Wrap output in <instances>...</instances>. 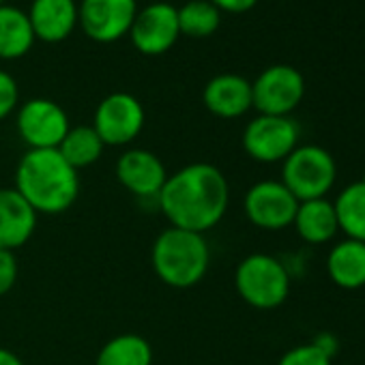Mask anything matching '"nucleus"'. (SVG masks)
Wrapping results in <instances>:
<instances>
[{"instance_id":"28","label":"nucleus","mask_w":365,"mask_h":365,"mask_svg":"<svg viewBox=\"0 0 365 365\" xmlns=\"http://www.w3.org/2000/svg\"><path fill=\"white\" fill-rule=\"evenodd\" d=\"M0 365H24V361L14 350L0 346Z\"/></svg>"},{"instance_id":"9","label":"nucleus","mask_w":365,"mask_h":365,"mask_svg":"<svg viewBox=\"0 0 365 365\" xmlns=\"http://www.w3.org/2000/svg\"><path fill=\"white\" fill-rule=\"evenodd\" d=\"M146 114L138 97L129 93H112L99 101L93 129L99 133L106 146H127L144 129Z\"/></svg>"},{"instance_id":"21","label":"nucleus","mask_w":365,"mask_h":365,"mask_svg":"<svg viewBox=\"0 0 365 365\" xmlns=\"http://www.w3.org/2000/svg\"><path fill=\"white\" fill-rule=\"evenodd\" d=\"M95 365H153V346L138 333H120L99 348Z\"/></svg>"},{"instance_id":"22","label":"nucleus","mask_w":365,"mask_h":365,"mask_svg":"<svg viewBox=\"0 0 365 365\" xmlns=\"http://www.w3.org/2000/svg\"><path fill=\"white\" fill-rule=\"evenodd\" d=\"M106 150V144L101 142L99 133L93 129V125H76L67 131L63 142L58 144V153L65 157V161L76 168L78 172L82 168H88L101 159Z\"/></svg>"},{"instance_id":"10","label":"nucleus","mask_w":365,"mask_h":365,"mask_svg":"<svg viewBox=\"0 0 365 365\" xmlns=\"http://www.w3.org/2000/svg\"><path fill=\"white\" fill-rule=\"evenodd\" d=\"M16 127L29 148H58L71 129V123L56 101L37 97L18 108Z\"/></svg>"},{"instance_id":"18","label":"nucleus","mask_w":365,"mask_h":365,"mask_svg":"<svg viewBox=\"0 0 365 365\" xmlns=\"http://www.w3.org/2000/svg\"><path fill=\"white\" fill-rule=\"evenodd\" d=\"M292 228L297 230L299 239L309 243V245L331 243L339 232L333 202L327 200V198L299 202Z\"/></svg>"},{"instance_id":"24","label":"nucleus","mask_w":365,"mask_h":365,"mask_svg":"<svg viewBox=\"0 0 365 365\" xmlns=\"http://www.w3.org/2000/svg\"><path fill=\"white\" fill-rule=\"evenodd\" d=\"M277 365H333V359L327 352H322L314 341H307L286 350L279 356Z\"/></svg>"},{"instance_id":"12","label":"nucleus","mask_w":365,"mask_h":365,"mask_svg":"<svg viewBox=\"0 0 365 365\" xmlns=\"http://www.w3.org/2000/svg\"><path fill=\"white\" fill-rule=\"evenodd\" d=\"M180 37L178 14L168 3H153L135 14L129 39L140 54L159 56L174 48Z\"/></svg>"},{"instance_id":"29","label":"nucleus","mask_w":365,"mask_h":365,"mask_svg":"<svg viewBox=\"0 0 365 365\" xmlns=\"http://www.w3.org/2000/svg\"><path fill=\"white\" fill-rule=\"evenodd\" d=\"M5 5V0H0V7H3Z\"/></svg>"},{"instance_id":"5","label":"nucleus","mask_w":365,"mask_h":365,"mask_svg":"<svg viewBox=\"0 0 365 365\" xmlns=\"http://www.w3.org/2000/svg\"><path fill=\"white\" fill-rule=\"evenodd\" d=\"M337 178V163L333 155L318 144H299L282 161V182L299 200L327 198Z\"/></svg>"},{"instance_id":"25","label":"nucleus","mask_w":365,"mask_h":365,"mask_svg":"<svg viewBox=\"0 0 365 365\" xmlns=\"http://www.w3.org/2000/svg\"><path fill=\"white\" fill-rule=\"evenodd\" d=\"M20 103V88L11 73L0 69V120H5L18 110Z\"/></svg>"},{"instance_id":"15","label":"nucleus","mask_w":365,"mask_h":365,"mask_svg":"<svg viewBox=\"0 0 365 365\" xmlns=\"http://www.w3.org/2000/svg\"><path fill=\"white\" fill-rule=\"evenodd\" d=\"M202 103L217 118H241L254 108L252 82L237 73L215 76L202 91Z\"/></svg>"},{"instance_id":"1","label":"nucleus","mask_w":365,"mask_h":365,"mask_svg":"<svg viewBox=\"0 0 365 365\" xmlns=\"http://www.w3.org/2000/svg\"><path fill=\"white\" fill-rule=\"evenodd\" d=\"M155 202L170 226L207 235L228 213L230 182L217 165L196 161L168 174Z\"/></svg>"},{"instance_id":"23","label":"nucleus","mask_w":365,"mask_h":365,"mask_svg":"<svg viewBox=\"0 0 365 365\" xmlns=\"http://www.w3.org/2000/svg\"><path fill=\"white\" fill-rule=\"evenodd\" d=\"M180 35L187 37H209L222 24V11L209 0H192V3L176 9Z\"/></svg>"},{"instance_id":"26","label":"nucleus","mask_w":365,"mask_h":365,"mask_svg":"<svg viewBox=\"0 0 365 365\" xmlns=\"http://www.w3.org/2000/svg\"><path fill=\"white\" fill-rule=\"evenodd\" d=\"M20 277V264L16 258V252L0 250V297L9 294Z\"/></svg>"},{"instance_id":"20","label":"nucleus","mask_w":365,"mask_h":365,"mask_svg":"<svg viewBox=\"0 0 365 365\" xmlns=\"http://www.w3.org/2000/svg\"><path fill=\"white\" fill-rule=\"evenodd\" d=\"M333 207L339 232H344L346 239L365 243V178L346 185L337 194Z\"/></svg>"},{"instance_id":"3","label":"nucleus","mask_w":365,"mask_h":365,"mask_svg":"<svg viewBox=\"0 0 365 365\" xmlns=\"http://www.w3.org/2000/svg\"><path fill=\"white\" fill-rule=\"evenodd\" d=\"M150 264L159 282L176 290H187L207 277L211 247L205 235L170 226L153 241Z\"/></svg>"},{"instance_id":"4","label":"nucleus","mask_w":365,"mask_h":365,"mask_svg":"<svg viewBox=\"0 0 365 365\" xmlns=\"http://www.w3.org/2000/svg\"><path fill=\"white\" fill-rule=\"evenodd\" d=\"M235 290L254 309H277L290 294V273L271 254H250L235 269Z\"/></svg>"},{"instance_id":"7","label":"nucleus","mask_w":365,"mask_h":365,"mask_svg":"<svg viewBox=\"0 0 365 365\" xmlns=\"http://www.w3.org/2000/svg\"><path fill=\"white\" fill-rule=\"evenodd\" d=\"M297 209L299 200L290 194V190L282 180L273 178L254 182L243 198V211L247 222L267 232H279L290 228Z\"/></svg>"},{"instance_id":"17","label":"nucleus","mask_w":365,"mask_h":365,"mask_svg":"<svg viewBox=\"0 0 365 365\" xmlns=\"http://www.w3.org/2000/svg\"><path fill=\"white\" fill-rule=\"evenodd\" d=\"M327 275L341 290H361L365 286V243L337 241L327 256Z\"/></svg>"},{"instance_id":"19","label":"nucleus","mask_w":365,"mask_h":365,"mask_svg":"<svg viewBox=\"0 0 365 365\" xmlns=\"http://www.w3.org/2000/svg\"><path fill=\"white\" fill-rule=\"evenodd\" d=\"M35 46V33L29 14L14 7H0V61H16L31 52Z\"/></svg>"},{"instance_id":"13","label":"nucleus","mask_w":365,"mask_h":365,"mask_svg":"<svg viewBox=\"0 0 365 365\" xmlns=\"http://www.w3.org/2000/svg\"><path fill=\"white\" fill-rule=\"evenodd\" d=\"M114 174L120 185L140 200H157L168 180L163 161L148 148L125 150L116 159Z\"/></svg>"},{"instance_id":"11","label":"nucleus","mask_w":365,"mask_h":365,"mask_svg":"<svg viewBox=\"0 0 365 365\" xmlns=\"http://www.w3.org/2000/svg\"><path fill=\"white\" fill-rule=\"evenodd\" d=\"M138 14L135 0H82L78 24L97 43H114L129 35Z\"/></svg>"},{"instance_id":"6","label":"nucleus","mask_w":365,"mask_h":365,"mask_svg":"<svg viewBox=\"0 0 365 365\" xmlns=\"http://www.w3.org/2000/svg\"><path fill=\"white\" fill-rule=\"evenodd\" d=\"M301 140V127L292 116L258 114L241 135L243 150L258 163H282Z\"/></svg>"},{"instance_id":"16","label":"nucleus","mask_w":365,"mask_h":365,"mask_svg":"<svg viewBox=\"0 0 365 365\" xmlns=\"http://www.w3.org/2000/svg\"><path fill=\"white\" fill-rule=\"evenodd\" d=\"M29 20L35 39L43 43H61L78 26V5L76 0H33Z\"/></svg>"},{"instance_id":"14","label":"nucleus","mask_w":365,"mask_h":365,"mask_svg":"<svg viewBox=\"0 0 365 365\" xmlns=\"http://www.w3.org/2000/svg\"><path fill=\"white\" fill-rule=\"evenodd\" d=\"M37 211L16 187L0 190V250L24 247L37 230Z\"/></svg>"},{"instance_id":"2","label":"nucleus","mask_w":365,"mask_h":365,"mask_svg":"<svg viewBox=\"0 0 365 365\" xmlns=\"http://www.w3.org/2000/svg\"><path fill=\"white\" fill-rule=\"evenodd\" d=\"M16 190L37 215H61L80 196V174L58 148H29L16 168Z\"/></svg>"},{"instance_id":"27","label":"nucleus","mask_w":365,"mask_h":365,"mask_svg":"<svg viewBox=\"0 0 365 365\" xmlns=\"http://www.w3.org/2000/svg\"><path fill=\"white\" fill-rule=\"evenodd\" d=\"M209 3L226 14H245L256 7L258 0H209Z\"/></svg>"},{"instance_id":"8","label":"nucleus","mask_w":365,"mask_h":365,"mask_svg":"<svg viewBox=\"0 0 365 365\" xmlns=\"http://www.w3.org/2000/svg\"><path fill=\"white\" fill-rule=\"evenodd\" d=\"M305 97L303 73L290 65H271L252 82V101L258 114L290 116Z\"/></svg>"}]
</instances>
